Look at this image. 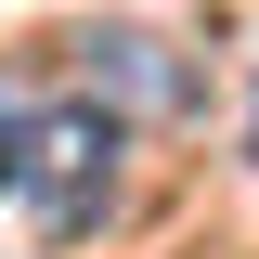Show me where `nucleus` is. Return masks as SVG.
Returning a JSON list of instances; mask_svg holds the SVG:
<instances>
[{
    "instance_id": "f257e3e1",
    "label": "nucleus",
    "mask_w": 259,
    "mask_h": 259,
    "mask_svg": "<svg viewBox=\"0 0 259 259\" xmlns=\"http://www.w3.org/2000/svg\"><path fill=\"white\" fill-rule=\"evenodd\" d=\"M104 182H117V117L104 104H52V117L26 130V194H39V221L78 233L104 207Z\"/></svg>"
},
{
    "instance_id": "f03ea898",
    "label": "nucleus",
    "mask_w": 259,
    "mask_h": 259,
    "mask_svg": "<svg viewBox=\"0 0 259 259\" xmlns=\"http://www.w3.org/2000/svg\"><path fill=\"white\" fill-rule=\"evenodd\" d=\"M78 65H91V104H104V117H182V104H194L182 52L143 39V26H91V39H78Z\"/></svg>"
},
{
    "instance_id": "7ed1b4c3",
    "label": "nucleus",
    "mask_w": 259,
    "mask_h": 259,
    "mask_svg": "<svg viewBox=\"0 0 259 259\" xmlns=\"http://www.w3.org/2000/svg\"><path fill=\"white\" fill-rule=\"evenodd\" d=\"M26 130H39V117H26V104H13V91H0V194L26 182Z\"/></svg>"
},
{
    "instance_id": "20e7f679",
    "label": "nucleus",
    "mask_w": 259,
    "mask_h": 259,
    "mask_svg": "<svg viewBox=\"0 0 259 259\" xmlns=\"http://www.w3.org/2000/svg\"><path fill=\"white\" fill-rule=\"evenodd\" d=\"M246 156H259V117H246Z\"/></svg>"
}]
</instances>
